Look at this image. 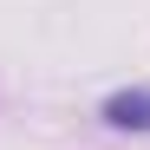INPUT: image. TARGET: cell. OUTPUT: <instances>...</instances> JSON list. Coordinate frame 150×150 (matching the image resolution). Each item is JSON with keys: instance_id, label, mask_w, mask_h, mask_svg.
Listing matches in <instances>:
<instances>
[{"instance_id": "obj_1", "label": "cell", "mask_w": 150, "mask_h": 150, "mask_svg": "<svg viewBox=\"0 0 150 150\" xmlns=\"http://www.w3.org/2000/svg\"><path fill=\"white\" fill-rule=\"evenodd\" d=\"M105 117L117 124V131H150V91H117V98H105Z\"/></svg>"}]
</instances>
